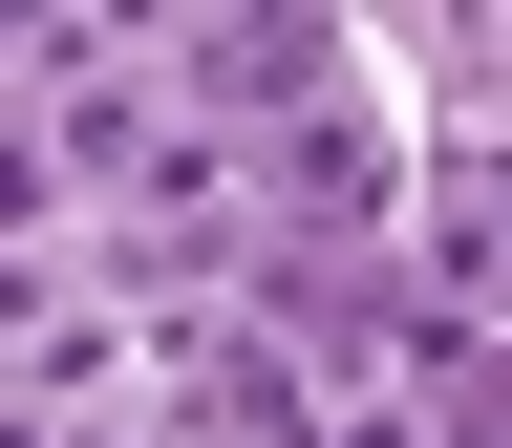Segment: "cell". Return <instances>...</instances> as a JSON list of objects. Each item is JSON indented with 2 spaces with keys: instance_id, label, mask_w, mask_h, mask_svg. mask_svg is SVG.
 <instances>
[{
  "instance_id": "6da1fadb",
  "label": "cell",
  "mask_w": 512,
  "mask_h": 448,
  "mask_svg": "<svg viewBox=\"0 0 512 448\" xmlns=\"http://www.w3.org/2000/svg\"><path fill=\"white\" fill-rule=\"evenodd\" d=\"M256 192H278V256H384V235H406V128L342 86V107L256 128Z\"/></svg>"
},
{
  "instance_id": "7a4b0ae2",
  "label": "cell",
  "mask_w": 512,
  "mask_h": 448,
  "mask_svg": "<svg viewBox=\"0 0 512 448\" xmlns=\"http://www.w3.org/2000/svg\"><path fill=\"white\" fill-rule=\"evenodd\" d=\"M491 214H512V171H491Z\"/></svg>"
}]
</instances>
